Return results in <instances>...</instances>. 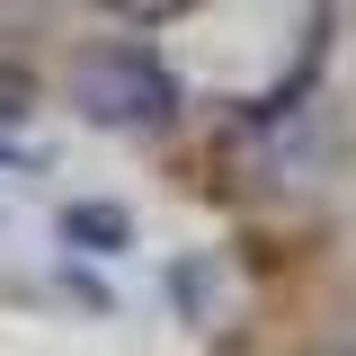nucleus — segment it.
I'll return each mask as SVG.
<instances>
[{"mask_svg":"<svg viewBox=\"0 0 356 356\" xmlns=\"http://www.w3.org/2000/svg\"><path fill=\"white\" fill-rule=\"evenodd\" d=\"M81 107L98 125H161L170 89L143 72V54H89L81 63Z\"/></svg>","mask_w":356,"mask_h":356,"instance_id":"obj_1","label":"nucleus"},{"mask_svg":"<svg viewBox=\"0 0 356 356\" xmlns=\"http://www.w3.org/2000/svg\"><path fill=\"white\" fill-rule=\"evenodd\" d=\"M330 356H356V348H330Z\"/></svg>","mask_w":356,"mask_h":356,"instance_id":"obj_2","label":"nucleus"}]
</instances>
